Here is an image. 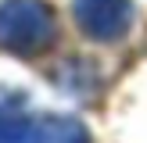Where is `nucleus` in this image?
<instances>
[{
  "label": "nucleus",
  "mask_w": 147,
  "mask_h": 143,
  "mask_svg": "<svg viewBox=\"0 0 147 143\" xmlns=\"http://www.w3.org/2000/svg\"><path fill=\"white\" fill-rule=\"evenodd\" d=\"M29 143H90V132H86L76 118L47 114V118H32Z\"/></svg>",
  "instance_id": "7ed1b4c3"
},
{
  "label": "nucleus",
  "mask_w": 147,
  "mask_h": 143,
  "mask_svg": "<svg viewBox=\"0 0 147 143\" xmlns=\"http://www.w3.org/2000/svg\"><path fill=\"white\" fill-rule=\"evenodd\" d=\"M129 0H76V21L90 39L111 43L129 29Z\"/></svg>",
  "instance_id": "f03ea898"
},
{
  "label": "nucleus",
  "mask_w": 147,
  "mask_h": 143,
  "mask_svg": "<svg viewBox=\"0 0 147 143\" xmlns=\"http://www.w3.org/2000/svg\"><path fill=\"white\" fill-rule=\"evenodd\" d=\"M29 132H32V118L11 107H0V143H29Z\"/></svg>",
  "instance_id": "20e7f679"
},
{
  "label": "nucleus",
  "mask_w": 147,
  "mask_h": 143,
  "mask_svg": "<svg viewBox=\"0 0 147 143\" xmlns=\"http://www.w3.org/2000/svg\"><path fill=\"white\" fill-rule=\"evenodd\" d=\"M57 21L43 0H4L0 4V47L18 57H36L54 43Z\"/></svg>",
  "instance_id": "f257e3e1"
}]
</instances>
